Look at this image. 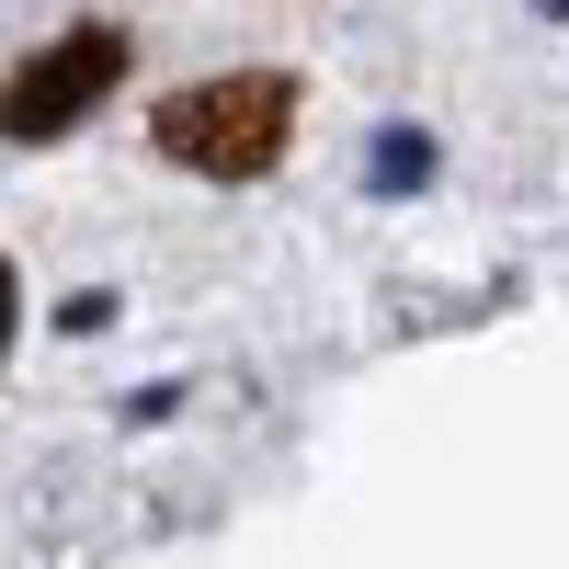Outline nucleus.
<instances>
[{"instance_id":"nucleus-3","label":"nucleus","mask_w":569,"mask_h":569,"mask_svg":"<svg viewBox=\"0 0 569 569\" xmlns=\"http://www.w3.org/2000/svg\"><path fill=\"white\" fill-rule=\"evenodd\" d=\"M0 342H12V262H0Z\"/></svg>"},{"instance_id":"nucleus-1","label":"nucleus","mask_w":569,"mask_h":569,"mask_svg":"<svg viewBox=\"0 0 569 569\" xmlns=\"http://www.w3.org/2000/svg\"><path fill=\"white\" fill-rule=\"evenodd\" d=\"M284 126H297V80H273V69L194 80V91H171V103L149 114V137H160L182 171H206V182L273 171V160H284Z\"/></svg>"},{"instance_id":"nucleus-2","label":"nucleus","mask_w":569,"mask_h":569,"mask_svg":"<svg viewBox=\"0 0 569 569\" xmlns=\"http://www.w3.org/2000/svg\"><path fill=\"white\" fill-rule=\"evenodd\" d=\"M114 80H126V34L114 23H80L58 46H34V58L0 80V137H58V126H80L103 103Z\"/></svg>"}]
</instances>
